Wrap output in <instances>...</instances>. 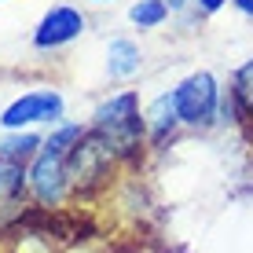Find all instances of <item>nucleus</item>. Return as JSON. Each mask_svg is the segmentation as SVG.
<instances>
[{
	"label": "nucleus",
	"mask_w": 253,
	"mask_h": 253,
	"mask_svg": "<svg viewBox=\"0 0 253 253\" xmlns=\"http://www.w3.org/2000/svg\"><path fill=\"white\" fill-rule=\"evenodd\" d=\"M165 15H169V4H165V0H139V4H132L128 19H132L139 30H154V26L165 22Z\"/></svg>",
	"instance_id": "10"
},
{
	"label": "nucleus",
	"mask_w": 253,
	"mask_h": 253,
	"mask_svg": "<svg viewBox=\"0 0 253 253\" xmlns=\"http://www.w3.org/2000/svg\"><path fill=\"white\" fill-rule=\"evenodd\" d=\"M81 30H84V19H81L77 7H51L44 19H41L37 33H33V44L37 48H59L66 41H74Z\"/></svg>",
	"instance_id": "6"
},
{
	"label": "nucleus",
	"mask_w": 253,
	"mask_h": 253,
	"mask_svg": "<svg viewBox=\"0 0 253 253\" xmlns=\"http://www.w3.org/2000/svg\"><path fill=\"white\" fill-rule=\"evenodd\" d=\"M107 66L114 77H132L139 70V48L132 41H110L107 48Z\"/></svg>",
	"instance_id": "8"
},
{
	"label": "nucleus",
	"mask_w": 253,
	"mask_h": 253,
	"mask_svg": "<svg viewBox=\"0 0 253 253\" xmlns=\"http://www.w3.org/2000/svg\"><path fill=\"white\" fill-rule=\"evenodd\" d=\"M195 4L202 7L206 15H213V11H220V7H224V0H195Z\"/></svg>",
	"instance_id": "12"
},
{
	"label": "nucleus",
	"mask_w": 253,
	"mask_h": 253,
	"mask_svg": "<svg viewBox=\"0 0 253 253\" xmlns=\"http://www.w3.org/2000/svg\"><path fill=\"white\" fill-rule=\"evenodd\" d=\"M147 128H151V136L154 139H165L176 128V121H180V107H176V92H169V95H158V99L147 107Z\"/></svg>",
	"instance_id": "7"
},
{
	"label": "nucleus",
	"mask_w": 253,
	"mask_h": 253,
	"mask_svg": "<svg viewBox=\"0 0 253 253\" xmlns=\"http://www.w3.org/2000/svg\"><path fill=\"white\" fill-rule=\"evenodd\" d=\"M231 4H235V7H239V11H242V15H253V0H231Z\"/></svg>",
	"instance_id": "13"
},
{
	"label": "nucleus",
	"mask_w": 253,
	"mask_h": 253,
	"mask_svg": "<svg viewBox=\"0 0 253 253\" xmlns=\"http://www.w3.org/2000/svg\"><path fill=\"white\" fill-rule=\"evenodd\" d=\"M92 125H95V132L114 147L118 158H132V154L139 151V139H143V125L147 121L139 118L136 95L132 92H118V95H110L107 103L95 107Z\"/></svg>",
	"instance_id": "2"
},
{
	"label": "nucleus",
	"mask_w": 253,
	"mask_h": 253,
	"mask_svg": "<svg viewBox=\"0 0 253 253\" xmlns=\"http://www.w3.org/2000/svg\"><path fill=\"white\" fill-rule=\"evenodd\" d=\"M231 99H235V110L242 118H253V59L246 66L235 70V81H231Z\"/></svg>",
	"instance_id": "9"
},
{
	"label": "nucleus",
	"mask_w": 253,
	"mask_h": 253,
	"mask_svg": "<svg viewBox=\"0 0 253 253\" xmlns=\"http://www.w3.org/2000/svg\"><path fill=\"white\" fill-rule=\"evenodd\" d=\"M37 147H44L33 132H19V136H11V139H4L0 143V154L4 158H11V162H22V158H33L37 154Z\"/></svg>",
	"instance_id": "11"
},
{
	"label": "nucleus",
	"mask_w": 253,
	"mask_h": 253,
	"mask_svg": "<svg viewBox=\"0 0 253 253\" xmlns=\"http://www.w3.org/2000/svg\"><path fill=\"white\" fill-rule=\"evenodd\" d=\"M114 158H118L114 147L95 132V128H92V132H84L81 139H77V147L70 151V158H66V176H70V184H74L77 191L95 187V184L110 172V162H114Z\"/></svg>",
	"instance_id": "3"
},
{
	"label": "nucleus",
	"mask_w": 253,
	"mask_h": 253,
	"mask_svg": "<svg viewBox=\"0 0 253 253\" xmlns=\"http://www.w3.org/2000/svg\"><path fill=\"white\" fill-rule=\"evenodd\" d=\"M63 118V95L59 92H26L22 99H15L11 107L0 114L4 128H22V125H41V121H55Z\"/></svg>",
	"instance_id": "5"
},
{
	"label": "nucleus",
	"mask_w": 253,
	"mask_h": 253,
	"mask_svg": "<svg viewBox=\"0 0 253 253\" xmlns=\"http://www.w3.org/2000/svg\"><path fill=\"white\" fill-rule=\"evenodd\" d=\"M95 4H107V0H95Z\"/></svg>",
	"instance_id": "15"
},
{
	"label": "nucleus",
	"mask_w": 253,
	"mask_h": 253,
	"mask_svg": "<svg viewBox=\"0 0 253 253\" xmlns=\"http://www.w3.org/2000/svg\"><path fill=\"white\" fill-rule=\"evenodd\" d=\"M176 107H180V121H187V125H209L216 118V110H220V88H216L213 74L198 70L187 81H180Z\"/></svg>",
	"instance_id": "4"
},
{
	"label": "nucleus",
	"mask_w": 253,
	"mask_h": 253,
	"mask_svg": "<svg viewBox=\"0 0 253 253\" xmlns=\"http://www.w3.org/2000/svg\"><path fill=\"white\" fill-rule=\"evenodd\" d=\"M84 136L81 125H59L55 132L44 139V147L37 151V158H33L30 172H26V180H30V191L37 195L41 206H59L70 187V176H66V158L70 151L77 147V139Z\"/></svg>",
	"instance_id": "1"
},
{
	"label": "nucleus",
	"mask_w": 253,
	"mask_h": 253,
	"mask_svg": "<svg viewBox=\"0 0 253 253\" xmlns=\"http://www.w3.org/2000/svg\"><path fill=\"white\" fill-rule=\"evenodd\" d=\"M169 4V11H176V7H184V0H165Z\"/></svg>",
	"instance_id": "14"
}]
</instances>
